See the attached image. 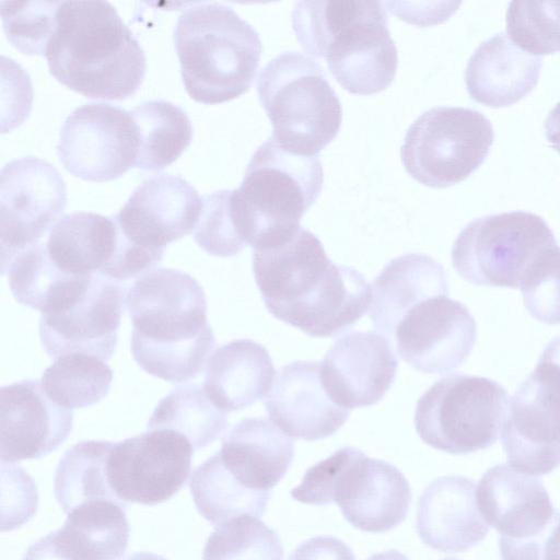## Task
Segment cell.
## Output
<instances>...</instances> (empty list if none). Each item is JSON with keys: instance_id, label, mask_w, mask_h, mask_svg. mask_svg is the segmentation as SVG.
Wrapping results in <instances>:
<instances>
[{"instance_id": "6", "label": "cell", "mask_w": 560, "mask_h": 560, "mask_svg": "<svg viewBox=\"0 0 560 560\" xmlns=\"http://www.w3.org/2000/svg\"><path fill=\"white\" fill-rule=\"evenodd\" d=\"M324 182L316 155L282 149L271 137L254 153L230 210L238 237L254 249L292 235L319 196Z\"/></svg>"}, {"instance_id": "22", "label": "cell", "mask_w": 560, "mask_h": 560, "mask_svg": "<svg viewBox=\"0 0 560 560\" xmlns=\"http://www.w3.org/2000/svg\"><path fill=\"white\" fill-rule=\"evenodd\" d=\"M264 404L281 431L305 441L332 435L350 415L325 390L316 361L296 360L280 369Z\"/></svg>"}, {"instance_id": "15", "label": "cell", "mask_w": 560, "mask_h": 560, "mask_svg": "<svg viewBox=\"0 0 560 560\" xmlns=\"http://www.w3.org/2000/svg\"><path fill=\"white\" fill-rule=\"evenodd\" d=\"M67 203L59 172L34 156L5 164L0 174L1 273L22 250L39 243Z\"/></svg>"}, {"instance_id": "13", "label": "cell", "mask_w": 560, "mask_h": 560, "mask_svg": "<svg viewBox=\"0 0 560 560\" xmlns=\"http://www.w3.org/2000/svg\"><path fill=\"white\" fill-rule=\"evenodd\" d=\"M501 433L513 469L540 476L560 465V336L511 397Z\"/></svg>"}, {"instance_id": "36", "label": "cell", "mask_w": 560, "mask_h": 560, "mask_svg": "<svg viewBox=\"0 0 560 560\" xmlns=\"http://www.w3.org/2000/svg\"><path fill=\"white\" fill-rule=\"evenodd\" d=\"M9 284L14 299L40 313L74 277L59 270L50 260L44 243L19 253L8 265Z\"/></svg>"}, {"instance_id": "7", "label": "cell", "mask_w": 560, "mask_h": 560, "mask_svg": "<svg viewBox=\"0 0 560 560\" xmlns=\"http://www.w3.org/2000/svg\"><path fill=\"white\" fill-rule=\"evenodd\" d=\"M290 494L305 504L336 503L353 527L368 533L398 526L412 501L409 482L398 468L351 446L310 467Z\"/></svg>"}, {"instance_id": "27", "label": "cell", "mask_w": 560, "mask_h": 560, "mask_svg": "<svg viewBox=\"0 0 560 560\" xmlns=\"http://www.w3.org/2000/svg\"><path fill=\"white\" fill-rule=\"evenodd\" d=\"M275 377L272 360L264 346L237 339L218 348L206 365L203 388L225 412L253 405L268 395Z\"/></svg>"}, {"instance_id": "1", "label": "cell", "mask_w": 560, "mask_h": 560, "mask_svg": "<svg viewBox=\"0 0 560 560\" xmlns=\"http://www.w3.org/2000/svg\"><path fill=\"white\" fill-rule=\"evenodd\" d=\"M253 271L268 311L312 337H334L369 311L372 289L354 268L335 265L320 241L299 228L253 253Z\"/></svg>"}, {"instance_id": "32", "label": "cell", "mask_w": 560, "mask_h": 560, "mask_svg": "<svg viewBox=\"0 0 560 560\" xmlns=\"http://www.w3.org/2000/svg\"><path fill=\"white\" fill-rule=\"evenodd\" d=\"M113 445L110 441H81L65 453L56 469L54 490L66 513L95 500L127 504L115 495L107 480L106 463Z\"/></svg>"}, {"instance_id": "46", "label": "cell", "mask_w": 560, "mask_h": 560, "mask_svg": "<svg viewBox=\"0 0 560 560\" xmlns=\"http://www.w3.org/2000/svg\"><path fill=\"white\" fill-rule=\"evenodd\" d=\"M368 560H409L404 553L397 550H386L370 557Z\"/></svg>"}, {"instance_id": "20", "label": "cell", "mask_w": 560, "mask_h": 560, "mask_svg": "<svg viewBox=\"0 0 560 560\" xmlns=\"http://www.w3.org/2000/svg\"><path fill=\"white\" fill-rule=\"evenodd\" d=\"M397 358L386 337L375 331H350L319 362L329 397L351 410L377 404L395 381Z\"/></svg>"}, {"instance_id": "38", "label": "cell", "mask_w": 560, "mask_h": 560, "mask_svg": "<svg viewBox=\"0 0 560 560\" xmlns=\"http://www.w3.org/2000/svg\"><path fill=\"white\" fill-rule=\"evenodd\" d=\"M61 1H1L3 30L23 54L45 55Z\"/></svg>"}, {"instance_id": "8", "label": "cell", "mask_w": 560, "mask_h": 560, "mask_svg": "<svg viewBox=\"0 0 560 560\" xmlns=\"http://www.w3.org/2000/svg\"><path fill=\"white\" fill-rule=\"evenodd\" d=\"M257 92L271 138L284 150L314 156L339 131L342 109L324 68L298 51H285L260 71Z\"/></svg>"}, {"instance_id": "39", "label": "cell", "mask_w": 560, "mask_h": 560, "mask_svg": "<svg viewBox=\"0 0 560 560\" xmlns=\"http://www.w3.org/2000/svg\"><path fill=\"white\" fill-rule=\"evenodd\" d=\"M520 290L528 313L537 320L560 324V247L546 253L526 273Z\"/></svg>"}, {"instance_id": "30", "label": "cell", "mask_w": 560, "mask_h": 560, "mask_svg": "<svg viewBox=\"0 0 560 560\" xmlns=\"http://www.w3.org/2000/svg\"><path fill=\"white\" fill-rule=\"evenodd\" d=\"M189 486L198 512L217 526L238 516H261L272 492L243 485L225 467L219 453L195 469Z\"/></svg>"}, {"instance_id": "26", "label": "cell", "mask_w": 560, "mask_h": 560, "mask_svg": "<svg viewBox=\"0 0 560 560\" xmlns=\"http://www.w3.org/2000/svg\"><path fill=\"white\" fill-rule=\"evenodd\" d=\"M442 294L448 295L442 265L424 254H405L390 260L375 278L369 316L376 331L389 339L413 304Z\"/></svg>"}, {"instance_id": "11", "label": "cell", "mask_w": 560, "mask_h": 560, "mask_svg": "<svg viewBox=\"0 0 560 560\" xmlns=\"http://www.w3.org/2000/svg\"><path fill=\"white\" fill-rule=\"evenodd\" d=\"M201 210L202 197L180 176L161 174L144 180L113 215L121 270L132 277L152 271L170 243L195 231Z\"/></svg>"}, {"instance_id": "35", "label": "cell", "mask_w": 560, "mask_h": 560, "mask_svg": "<svg viewBox=\"0 0 560 560\" xmlns=\"http://www.w3.org/2000/svg\"><path fill=\"white\" fill-rule=\"evenodd\" d=\"M202 560H283L278 534L255 516L232 518L209 536Z\"/></svg>"}, {"instance_id": "31", "label": "cell", "mask_w": 560, "mask_h": 560, "mask_svg": "<svg viewBox=\"0 0 560 560\" xmlns=\"http://www.w3.org/2000/svg\"><path fill=\"white\" fill-rule=\"evenodd\" d=\"M139 132L136 167L158 172L189 145L192 126L184 109L164 100L147 101L130 110Z\"/></svg>"}, {"instance_id": "33", "label": "cell", "mask_w": 560, "mask_h": 560, "mask_svg": "<svg viewBox=\"0 0 560 560\" xmlns=\"http://www.w3.org/2000/svg\"><path fill=\"white\" fill-rule=\"evenodd\" d=\"M226 412L219 409L197 384L174 388L162 398L147 428L171 429L185 435L195 450L215 441L228 428Z\"/></svg>"}, {"instance_id": "48", "label": "cell", "mask_w": 560, "mask_h": 560, "mask_svg": "<svg viewBox=\"0 0 560 560\" xmlns=\"http://www.w3.org/2000/svg\"><path fill=\"white\" fill-rule=\"evenodd\" d=\"M442 560H458V559L450 557V558H445V559H442Z\"/></svg>"}, {"instance_id": "29", "label": "cell", "mask_w": 560, "mask_h": 560, "mask_svg": "<svg viewBox=\"0 0 560 560\" xmlns=\"http://www.w3.org/2000/svg\"><path fill=\"white\" fill-rule=\"evenodd\" d=\"M117 226L113 217L93 212L65 215L51 228L45 243L55 266L70 276L102 272L114 257Z\"/></svg>"}, {"instance_id": "41", "label": "cell", "mask_w": 560, "mask_h": 560, "mask_svg": "<svg viewBox=\"0 0 560 560\" xmlns=\"http://www.w3.org/2000/svg\"><path fill=\"white\" fill-rule=\"evenodd\" d=\"M1 530H12L26 523L36 512L37 492L33 479L20 466L1 462Z\"/></svg>"}, {"instance_id": "42", "label": "cell", "mask_w": 560, "mask_h": 560, "mask_svg": "<svg viewBox=\"0 0 560 560\" xmlns=\"http://www.w3.org/2000/svg\"><path fill=\"white\" fill-rule=\"evenodd\" d=\"M289 560H355V557L342 540L316 536L300 544Z\"/></svg>"}, {"instance_id": "17", "label": "cell", "mask_w": 560, "mask_h": 560, "mask_svg": "<svg viewBox=\"0 0 560 560\" xmlns=\"http://www.w3.org/2000/svg\"><path fill=\"white\" fill-rule=\"evenodd\" d=\"M476 499L485 522L500 534V551L542 546L560 521L540 479L504 464L482 475Z\"/></svg>"}, {"instance_id": "47", "label": "cell", "mask_w": 560, "mask_h": 560, "mask_svg": "<svg viewBox=\"0 0 560 560\" xmlns=\"http://www.w3.org/2000/svg\"><path fill=\"white\" fill-rule=\"evenodd\" d=\"M124 560H166V559L159 555L152 553V552H136V553L129 555Z\"/></svg>"}, {"instance_id": "2", "label": "cell", "mask_w": 560, "mask_h": 560, "mask_svg": "<svg viewBox=\"0 0 560 560\" xmlns=\"http://www.w3.org/2000/svg\"><path fill=\"white\" fill-rule=\"evenodd\" d=\"M126 306L132 357L142 370L180 383L205 369L215 338L203 289L194 277L171 268L152 270L130 287Z\"/></svg>"}, {"instance_id": "3", "label": "cell", "mask_w": 560, "mask_h": 560, "mask_svg": "<svg viewBox=\"0 0 560 560\" xmlns=\"http://www.w3.org/2000/svg\"><path fill=\"white\" fill-rule=\"evenodd\" d=\"M45 57L60 83L89 98H129L145 77L143 49L107 1H61Z\"/></svg>"}, {"instance_id": "9", "label": "cell", "mask_w": 560, "mask_h": 560, "mask_svg": "<svg viewBox=\"0 0 560 560\" xmlns=\"http://www.w3.org/2000/svg\"><path fill=\"white\" fill-rule=\"evenodd\" d=\"M509 395L493 380L453 373L436 381L418 400L415 427L421 440L450 454L491 446L508 413Z\"/></svg>"}, {"instance_id": "23", "label": "cell", "mask_w": 560, "mask_h": 560, "mask_svg": "<svg viewBox=\"0 0 560 560\" xmlns=\"http://www.w3.org/2000/svg\"><path fill=\"white\" fill-rule=\"evenodd\" d=\"M488 529L470 479L443 476L431 481L421 493L416 530L430 548L441 552L466 551L477 546Z\"/></svg>"}, {"instance_id": "25", "label": "cell", "mask_w": 560, "mask_h": 560, "mask_svg": "<svg viewBox=\"0 0 560 560\" xmlns=\"http://www.w3.org/2000/svg\"><path fill=\"white\" fill-rule=\"evenodd\" d=\"M218 453L243 485L257 491H272L292 463L294 445L271 421L245 418L222 439Z\"/></svg>"}, {"instance_id": "21", "label": "cell", "mask_w": 560, "mask_h": 560, "mask_svg": "<svg viewBox=\"0 0 560 560\" xmlns=\"http://www.w3.org/2000/svg\"><path fill=\"white\" fill-rule=\"evenodd\" d=\"M72 419V410L55 404L36 380L1 387V462L13 464L49 454L70 434Z\"/></svg>"}, {"instance_id": "37", "label": "cell", "mask_w": 560, "mask_h": 560, "mask_svg": "<svg viewBox=\"0 0 560 560\" xmlns=\"http://www.w3.org/2000/svg\"><path fill=\"white\" fill-rule=\"evenodd\" d=\"M506 32L514 44L534 56L560 51V1H511Z\"/></svg>"}, {"instance_id": "16", "label": "cell", "mask_w": 560, "mask_h": 560, "mask_svg": "<svg viewBox=\"0 0 560 560\" xmlns=\"http://www.w3.org/2000/svg\"><path fill=\"white\" fill-rule=\"evenodd\" d=\"M139 132L130 112L107 103L75 108L65 120L57 152L65 168L83 180L107 182L136 165Z\"/></svg>"}, {"instance_id": "14", "label": "cell", "mask_w": 560, "mask_h": 560, "mask_svg": "<svg viewBox=\"0 0 560 560\" xmlns=\"http://www.w3.org/2000/svg\"><path fill=\"white\" fill-rule=\"evenodd\" d=\"M194 446L171 429H154L114 443L106 463L110 489L125 503L155 505L185 486Z\"/></svg>"}, {"instance_id": "45", "label": "cell", "mask_w": 560, "mask_h": 560, "mask_svg": "<svg viewBox=\"0 0 560 560\" xmlns=\"http://www.w3.org/2000/svg\"><path fill=\"white\" fill-rule=\"evenodd\" d=\"M545 560H560V521L547 540Z\"/></svg>"}, {"instance_id": "34", "label": "cell", "mask_w": 560, "mask_h": 560, "mask_svg": "<svg viewBox=\"0 0 560 560\" xmlns=\"http://www.w3.org/2000/svg\"><path fill=\"white\" fill-rule=\"evenodd\" d=\"M113 371L105 361L84 353H70L55 360L42 376L47 396L66 409L90 407L109 392Z\"/></svg>"}, {"instance_id": "4", "label": "cell", "mask_w": 560, "mask_h": 560, "mask_svg": "<svg viewBox=\"0 0 560 560\" xmlns=\"http://www.w3.org/2000/svg\"><path fill=\"white\" fill-rule=\"evenodd\" d=\"M292 28L303 49L325 59L337 82L352 94L378 93L396 75L397 49L378 1H299Z\"/></svg>"}, {"instance_id": "44", "label": "cell", "mask_w": 560, "mask_h": 560, "mask_svg": "<svg viewBox=\"0 0 560 560\" xmlns=\"http://www.w3.org/2000/svg\"><path fill=\"white\" fill-rule=\"evenodd\" d=\"M548 143L560 153V102L549 112L545 121Z\"/></svg>"}, {"instance_id": "24", "label": "cell", "mask_w": 560, "mask_h": 560, "mask_svg": "<svg viewBox=\"0 0 560 560\" xmlns=\"http://www.w3.org/2000/svg\"><path fill=\"white\" fill-rule=\"evenodd\" d=\"M541 60L504 33L482 42L470 56L465 83L472 100L490 107L510 106L537 84Z\"/></svg>"}, {"instance_id": "43", "label": "cell", "mask_w": 560, "mask_h": 560, "mask_svg": "<svg viewBox=\"0 0 560 560\" xmlns=\"http://www.w3.org/2000/svg\"><path fill=\"white\" fill-rule=\"evenodd\" d=\"M22 560H70L54 545L50 535L42 537L32 544Z\"/></svg>"}, {"instance_id": "28", "label": "cell", "mask_w": 560, "mask_h": 560, "mask_svg": "<svg viewBox=\"0 0 560 560\" xmlns=\"http://www.w3.org/2000/svg\"><path fill=\"white\" fill-rule=\"evenodd\" d=\"M126 505L105 499L72 509L63 526L49 534L54 545L70 560H119L129 539Z\"/></svg>"}, {"instance_id": "10", "label": "cell", "mask_w": 560, "mask_h": 560, "mask_svg": "<svg viewBox=\"0 0 560 560\" xmlns=\"http://www.w3.org/2000/svg\"><path fill=\"white\" fill-rule=\"evenodd\" d=\"M556 246L552 231L535 213L489 214L460 231L452 247V264L469 283L520 289L532 267Z\"/></svg>"}, {"instance_id": "12", "label": "cell", "mask_w": 560, "mask_h": 560, "mask_svg": "<svg viewBox=\"0 0 560 560\" xmlns=\"http://www.w3.org/2000/svg\"><path fill=\"white\" fill-rule=\"evenodd\" d=\"M494 140L490 120L465 107H434L408 128L400 156L419 183L445 188L467 178L486 160Z\"/></svg>"}, {"instance_id": "18", "label": "cell", "mask_w": 560, "mask_h": 560, "mask_svg": "<svg viewBox=\"0 0 560 560\" xmlns=\"http://www.w3.org/2000/svg\"><path fill=\"white\" fill-rule=\"evenodd\" d=\"M476 339L477 326L468 308L442 294L413 304L388 341L415 370L443 374L466 360Z\"/></svg>"}, {"instance_id": "40", "label": "cell", "mask_w": 560, "mask_h": 560, "mask_svg": "<svg viewBox=\"0 0 560 560\" xmlns=\"http://www.w3.org/2000/svg\"><path fill=\"white\" fill-rule=\"evenodd\" d=\"M230 189L202 197V210L194 231L196 243L213 256H233L245 246L241 242L230 211Z\"/></svg>"}, {"instance_id": "5", "label": "cell", "mask_w": 560, "mask_h": 560, "mask_svg": "<svg viewBox=\"0 0 560 560\" xmlns=\"http://www.w3.org/2000/svg\"><path fill=\"white\" fill-rule=\"evenodd\" d=\"M174 44L185 89L203 104L224 103L244 94L262 51L258 33L220 3L187 8L177 20Z\"/></svg>"}, {"instance_id": "19", "label": "cell", "mask_w": 560, "mask_h": 560, "mask_svg": "<svg viewBox=\"0 0 560 560\" xmlns=\"http://www.w3.org/2000/svg\"><path fill=\"white\" fill-rule=\"evenodd\" d=\"M122 303L120 283L94 273L79 299L60 311L42 313L39 337L45 351L54 360L84 353L107 361L117 343Z\"/></svg>"}]
</instances>
